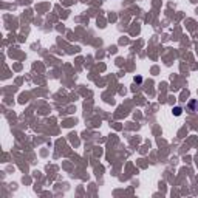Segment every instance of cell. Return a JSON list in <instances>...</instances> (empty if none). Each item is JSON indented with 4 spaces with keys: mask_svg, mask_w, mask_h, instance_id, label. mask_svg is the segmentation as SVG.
Masks as SVG:
<instances>
[{
    "mask_svg": "<svg viewBox=\"0 0 198 198\" xmlns=\"http://www.w3.org/2000/svg\"><path fill=\"white\" fill-rule=\"evenodd\" d=\"M187 108H189V111H190V113L198 111V101H190V102H189V105H187Z\"/></svg>",
    "mask_w": 198,
    "mask_h": 198,
    "instance_id": "cell-1",
    "label": "cell"
},
{
    "mask_svg": "<svg viewBox=\"0 0 198 198\" xmlns=\"http://www.w3.org/2000/svg\"><path fill=\"white\" fill-rule=\"evenodd\" d=\"M173 113H175L177 116H180V115H181V108H180V107H175V108H173Z\"/></svg>",
    "mask_w": 198,
    "mask_h": 198,
    "instance_id": "cell-2",
    "label": "cell"
}]
</instances>
